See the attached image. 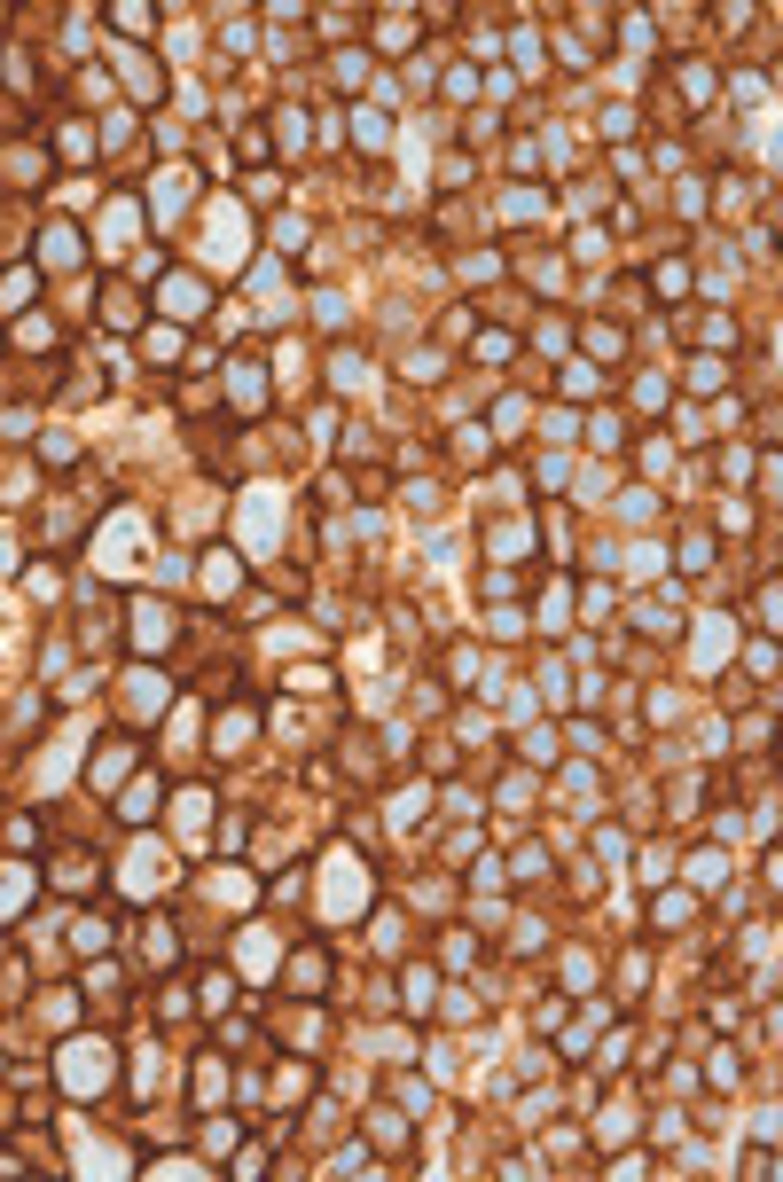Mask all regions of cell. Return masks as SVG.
Here are the masks:
<instances>
[{
  "instance_id": "cell-1",
  "label": "cell",
  "mask_w": 783,
  "mask_h": 1182,
  "mask_svg": "<svg viewBox=\"0 0 783 1182\" xmlns=\"http://www.w3.org/2000/svg\"><path fill=\"white\" fill-rule=\"evenodd\" d=\"M165 306H173V314H204V306H212V290H204L196 274H173V290H165Z\"/></svg>"
},
{
  "instance_id": "cell-2",
  "label": "cell",
  "mask_w": 783,
  "mask_h": 1182,
  "mask_svg": "<svg viewBox=\"0 0 783 1182\" xmlns=\"http://www.w3.org/2000/svg\"><path fill=\"white\" fill-rule=\"evenodd\" d=\"M322 979H329V955H322V948H298V955H290V987H298V995H306V987H322Z\"/></svg>"
},
{
  "instance_id": "cell-3",
  "label": "cell",
  "mask_w": 783,
  "mask_h": 1182,
  "mask_svg": "<svg viewBox=\"0 0 783 1182\" xmlns=\"http://www.w3.org/2000/svg\"><path fill=\"white\" fill-rule=\"evenodd\" d=\"M228 384H235V400H243V415H251L259 400H267V376H259L251 361H235V368H228Z\"/></svg>"
},
{
  "instance_id": "cell-4",
  "label": "cell",
  "mask_w": 783,
  "mask_h": 1182,
  "mask_svg": "<svg viewBox=\"0 0 783 1182\" xmlns=\"http://www.w3.org/2000/svg\"><path fill=\"white\" fill-rule=\"evenodd\" d=\"M682 290H690V267H682V259H666V267H658V298H682Z\"/></svg>"
},
{
  "instance_id": "cell-5",
  "label": "cell",
  "mask_w": 783,
  "mask_h": 1182,
  "mask_svg": "<svg viewBox=\"0 0 783 1182\" xmlns=\"http://www.w3.org/2000/svg\"><path fill=\"white\" fill-rule=\"evenodd\" d=\"M40 251H47V259H79V235H71V228H47Z\"/></svg>"
}]
</instances>
